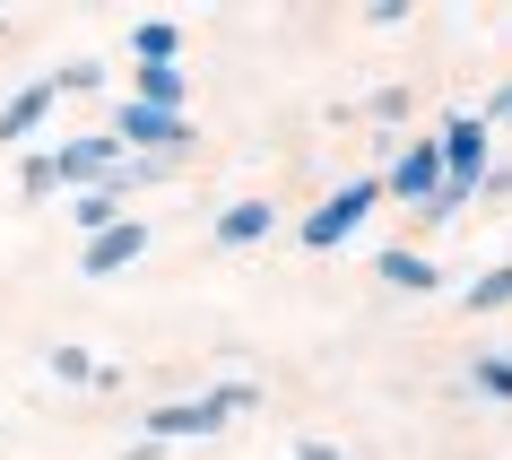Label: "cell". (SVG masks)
Wrapping results in <instances>:
<instances>
[{
    "instance_id": "cell-1",
    "label": "cell",
    "mask_w": 512,
    "mask_h": 460,
    "mask_svg": "<svg viewBox=\"0 0 512 460\" xmlns=\"http://www.w3.org/2000/svg\"><path fill=\"white\" fill-rule=\"evenodd\" d=\"M365 209H374V183H348L322 217H313V226H304V244H339V235H348V226H356Z\"/></svg>"
},
{
    "instance_id": "cell-2",
    "label": "cell",
    "mask_w": 512,
    "mask_h": 460,
    "mask_svg": "<svg viewBox=\"0 0 512 460\" xmlns=\"http://www.w3.org/2000/svg\"><path fill=\"white\" fill-rule=\"evenodd\" d=\"M139 244H148V226H131V217H113L105 235H96V244H87V270H122V261H131Z\"/></svg>"
},
{
    "instance_id": "cell-3",
    "label": "cell",
    "mask_w": 512,
    "mask_h": 460,
    "mask_svg": "<svg viewBox=\"0 0 512 460\" xmlns=\"http://www.w3.org/2000/svg\"><path fill=\"white\" fill-rule=\"evenodd\" d=\"M105 165H113V148H105V139H70L53 174H61V183H87V174H105Z\"/></svg>"
},
{
    "instance_id": "cell-4",
    "label": "cell",
    "mask_w": 512,
    "mask_h": 460,
    "mask_svg": "<svg viewBox=\"0 0 512 460\" xmlns=\"http://www.w3.org/2000/svg\"><path fill=\"white\" fill-rule=\"evenodd\" d=\"M217 235H226V244H261V235H270V209H261V200H243V209L217 217Z\"/></svg>"
},
{
    "instance_id": "cell-5",
    "label": "cell",
    "mask_w": 512,
    "mask_h": 460,
    "mask_svg": "<svg viewBox=\"0 0 512 460\" xmlns=\"http://www.w3.org/2000/svg\"><path fill=\"white\" fill-rule=\"evenodd\" d=\"M44 105H53V87H27L18 105L0 113V139H18V131H27V122H44Z\"/></svg>"
},
{
    "instance_id": "cell-6",
    "label": "cell",
    "mask_w": 512,
    "mask_h": 460,
    "mask_svg": "<svg viewBox=\"0 0 512 460\" xmlns=\"http://www.w3.org/2000/svg\"><path fill=\"white\" fill-rule=\"evenodd\" d=\"M139 105H148V113H174V105H183V79H174V70H148V79H139Z\"/></svg>"
},
{
    "instance_id": "cell-7",
    "label": "cell",
    "mask_w": 512,
    "mask_h": 460,
    "mask_svg": "<svg viewBox=\"0 0 512 460\" xmlns=\"http://www.w3.org/2000/svg\"><path fill=\"white\" fill-rule=\"evenodd\" d=\"M434 165H443V148H408V165H400V191H434Z\"/></svg>"
},
{
    "instance_id": "cell-8",
    "label": "cell",
    "mask_w": 512,
    "mask_h": 460,
    "mask_svg": "<svg viewBox=\"0 0 512 460\" xmlns=\"http://www.w3.org/2000/svg\"><path fill=\"white\" fill-rule=\"evenodd\" d=\"M382 278H400V287H434L426 261H408V252H382Z\"/></svg>"
},
{
    "instance_id": "cell-9",
    "label": "cell",
    "mask_w": 512,
    "mask_h": 460,
    "mask_svg": "<svg viewBox=\"0 0 512 460\" xmlns=\"http://www.w3.org/2000/svg\"><path fill=\"white\" fill-rule=\"evenodd\" d=\"M131 139H183V122H174V113H148V105H139V113H131Z\"/></svg>"
},
{
    "instance_id": "cell-10",
    "label": "cell",
    "mask_w": 512,
    "mask_h": 460,
    "mask_svg": "<svg viewBox=\"0 0 512 460\" xmlns=\"http://www.w3.org/2000/svg\"><path fill=\"white\" fill-rule=\"evenodd\" d=\"M53 374H61V382H87V374H96V356H87V348H61Z\"/></svg>"
},
{
    "instance_id": "cell-11",
    "label": "cell",
    "mask_w": 512,
    "mask_h": 460,
    "mask_svg": "<svg viewBox=\"0 0 512 460\" xmlns=\"http://www.w3.org/2000/svg\"><path fill=\"white\" fill-rule=\"evenodd\" d=\"M504 296H512V278L495 270V278H486V287H478V296H469V304H478V313H486V304H504Z\"/></svg>"
}]
</instances>
